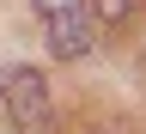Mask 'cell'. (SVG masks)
<instances>
[{
	"mask_svg": "<svg viewBox=\"0 0 146 134\" xmlns=\"http://www.w3.org/2000/svg\"><path fill=\"white\" fill-rule=\"evenodd\" d=\"M0 98H6L12 122L25 134H49L55 128V104H49V79L36 67H0Z\"/></svg>",
	"mask_w": 146,
	"mask_h": 134,
	"instance_id": "6da1fadb",
	"label": "cell"
},
{
	"mask_svg": "<svg viewBox=\"0 0 146 134\" xmlns=\"http://www.w3.org/2000/svg\"><path fill=\"white\" fill-rule=\"evenodd\" d=\"M43 12V31H49V49L61 61H79L91 49V6L85 0H36Z\"/></svg>",
	"mask_w": 146,
	"mask_h": 134,
	"instance_id": "7a4b0ae2",
	"label": "cell"
},
{
	"mask_svg": "<svg viewBox=\"0 0 146 134\" xmlns=\"http://www.w3.org/2000/svg\"><path fill=\"white\" fill-rule=\"evenodd\" d=\"M98 12L110 18V25H122V18H128V12H134V0H98Z\"/></svg>",
	"mask_w": 146,
	"mask_h": 134,
	"instance_id": "3957f363",
	"label": "cell"
},
{
	"mask_svg": "<svg viewBox=\"0 0 146 134\" xmlns=\"http://www.w3.org/2000/svg\"><path fill=\"white\" fill-rule=\"evenodd\" d=\"M0 134H6V128H0Z\"/></svg>",
	"mask_w": 146,
	"mask_h": 134,
	"instance_id": "277c9868",
	"label": "cell"
}]
</instances>
